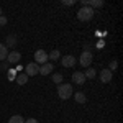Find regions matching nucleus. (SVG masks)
<instances>
[{
    "mask_svg": "<svg viewBox=\"0 0 123 123\" xmlns=\"http://www.w3.org/2000/svg\"><path fill=\"white\" fill-rule=\"evenodd\" d=\"M8 123H25V120H23L21 115H13V117L8 120Z\"/></svg>",
    "mask_w": 123,
    "mask_h": 123,
    "instance_id": "16",
    "label": "nucleus"
},
{
    "mask_svg": "<svg viewBox=\"0 0 123 123\" xmlns=\"http://www.w3.org/2000/svg\"><path fill=\"white\" fill-rule=\"evenodd\" d=\"M0 17H2V8H0Z\"/></svg>",
    "mask_w": 123,
    "mask_h": 123,
    "instance_id": "25",
    "label": "nucleus"
},
{
    "mask_svg": "<svg viewBox=\"0 0 123 123\" xmlns=\"http://www.w3.org/2000/svg\"><path fill=\"white\" fill-rule=\"evenodd\" d=\"M72 85L71 84H59L57 85V95H59V98L61 100H67V98H71L72 97Z\"/></svg>",
    "mask_w": 123,
    "mask_h": 123,
    "instance_id": "1",
    "label": "nucleus"
},
{
    "mask_svg": "<svg viewBox=\"0 0 123 123\" xmlns=\"http://www.w3.org/2000/svg\"><path fill=\"white\" fill-rule=\"evenodd\" d=\"M94 10L90 8V7H82V8H79L77 12V20H80V21H89V20L94 18Z\"/></svg>",
    "mask_w": 123,
    "mask_h": 123,
    "instance_id": "2",
    "label": "nucleus"
},
{
    "mask_svg": "<svg viewBox=\"0 0 123 123\" xmlns=\"http://www.w3.org/2000/svg\"><path fill=\"white\" fill-rule=\"evenodd\" d=\"M76 57L71 56V54H66V56H62V59H61V64L64 67H74L76 66Z\"/></svg>",
    "mask_w": 123,
    "mask_h": 123,
    "instance_id": "6",
    "label": "nucleus"
},
{
    "mask_svg": "<svg viewBox=\"0 0 123 123\" xmlns=\"http://www.w3.org/2000/svg\"><path fill=\"white\" fill-rule=\"evenodd\" d=\"M72 79H74V84H77V85H82L85 82L84 72H79V71H76V72L72 74Z\"/></svg>",
    "mask_w": 123,
    "mask_h": 123,
    "instance_id": "10",
    "label": "nucleus"
},
{
    "mask_svg": "<svg viewBox=\"0 0 123 123\" xmlns=\"http://www.w3.org/2000/svg\"><path fill=\"white\" fill-rule=\"evenodd\" d=\"M7 56H8V49H7L5 44H2V43H0V61H5Z\"/></svg>",
    "mask_w": 123,
    "mask_h": 123,
    "instance_id": "14",
    "label": "nucleus"
},
{
    "mask_svg": "<svg viewBox=\"0 0 123 123\" xmlns=\"http://www.w3.org/2000/svg\"><path fill=\"white\" fill-rule=\"evenodd\" d=\"M25 74L28 77H33V76H38L39 74V66L36 62H30L25 66Z\"/></svg>",
    "mask_w": 123,
    "mask_h": 123,
    "instance_id": "4",
    "label": "nucleus"
},
{
    "mask_svg": "<svg viewBox=\"0 0 123 123\" xmlns=\"http://www.w3.org/2000/svg\"><path fill=\"white\" fill-rule=\"evenodd\" d=\"M84 76H85V79H94V77L97 76V71H95L94 67H87L85 72H84Z\"/></svg>",
    "mask_w": 123,
    "mask_h": 123,
    "instance_id": "13",
    "label": "nucleus"
},
{
    "mask_svg": "<svg viewBox=\"0 0 123 123\" xmlns=\"http://www.w3.org/2000/svg\"><path fill=\"white\" fill-rule=\"evenodd\" d=\"M74 100H76L77 104H85L87 102V97H85L84 92H76L74 94Z\"/></svg>",
    "mask_w": 123,
    "mask_h": 123,
    "instance_id": "11",
    "label": "nucleus"
},
{
    "mask_svg": "<svg viewBox=\"0 0 123 123\" xmlns=\"http://www.w3.org/2000/svg\"><path fill=\"white\" fill-rule=\"evenodd\" d=\"M7 67H8V62H7V61H5V62H2V64H0V69H2V71H5V69H7Z\"/></svg>",
    "mask_w": 123,
    "mask_h": 123,
    "instance_id": "24",
    "label": "nucleus"
},
{
    "mask_svg": "<svg viewBox=\"0 0 123 123\" xmlns=\"http://www.w3.org/2000/svg\"><path fill=\"white\" fill-rule=\"evenodd\" d=\"M110 80H112V72H110L108 69H102V71H100V82L108 84Z\"/></svg>",
    "mask_w": 123,
    "mask_h": 123,
    "instance_id": "9",
    "label": "nucleus"
},
{
    "mask_svg": "<svg viewBox=\"0 0 123 123\" xmlns=\"http://www.w3.org/2000/svg\"><path fill=\"white\" fill-rule=\"evenodd\" d=\"M25 123H38V120H36V118H26Z\"/></svg>",
    "mask_w": 123,
    "mask_h": 123,
    "instance_id": "23",
    "label": "nucleus"
},
{
    "mask_svg": "<svg viewBox=\"0 0 123 123\" xmlns=\"http://www.w3.org/2000/svg\"><path fill=\"white\" fill-rule=\"evenodd\" d=\"M8 79L10 80H15L17 79V71L15 69H8Z\"/></svg>",
    "mask_w": 123,
    "mask_h": 123,
    "instance_id": "19",
    "label": "nucleus"
},
{
    "mask_svg": "<svg viewBox=\"0 0 123 123\" xmlns=\"http://www.w3.org/2000/svg\"><path fill=\"white\" fill-rule=\"evenodd\" d=\"M61 3H62V5H74L76 0H61Z\"/></svg>",
    "mask_w": 123,
    "mask_h": 123,
    "instance_id": "21",
    "label": "nucleus"
},
{
    "mask_svg": "<svg viewBox=\"0 0 123 123\" xmlns=\"http://www.w3.org/2000/svg\"><path fill=\"white\" fill-rule=\"evenodd\" d=\"M17 84H20V85H25L26 82H28V76L26 74H23V72H20V74H17Z\"/></svg>",
    "mask_w": 123,
    "mask_h": 123,
    "instance_id": "12",
    "label": "nucleus"
},
{
    "mask_svg": "<svg viewBox=\"0 0 123 123\" xmlns=\"http://www.w3.org/2000/svg\"><path fill=\"white\" fill-rule=\"evenodd\" d=\"M53 69H54V66H53L51 62H44V64L39 66V74H41V76H49V74L53 72Z\"/></svg>",
    "mask_w": 123,
    "mask_h": 123,
    "instance_id": "8",
    "label": "nucleus"
},
{
    "mask_svg": "<svg viewBox=\"0 0 123 123\" xmlns=\"http://www.w3.org/2000/svg\"><path fill=\"white\" fill-rule=\"evenodd\" d=\"M62 79H64V77H62V74H59V72H56V74H53V82H54V84H62Z\"/></svg>",
    "mask_w": 123,
    "mask_h": 123,
    "instance_id": "17",
    "label": "nucleus"
},
{
    "mask_svg": "<svg viewBox=\"0 0 123 123\" xmlns=\"http://www.w3.org/2000/svg\"><path fill=\"white\" fill-rule=\"evenodd\" d=\"M20 59H21V53H18V51H12V53H8V56H7V62L8 64H17Z\"/></svg>",
    "mask_w": 123,
    "mask_h": 123,
    "instance_id": "7",
    "label": "nucleus"
},
{
    "mask_svg": "<svg viewBox=\"0 0 123 123\" xmlns=\"http://www.w3.org/2000/svg\"><path fill=\"white\" fill-rule=\"evenodd\" d=\"M3 25H7V18L2 15V17H0V26H3Z\"/></svg>",
    "mask_w": 123,
    "mask_h": 123,
    "instance_id": "22",
    "label": "nucleus"
},
{
    "mask_svg": "<svg viewBox=\"0 0 123 123\" xmlns=\"http://www.w3.org/2000/svg\"><path fill=\"white\" fill-rule=\"evenodd\" d=\"M15 44H17V36H15V35H8V36H7V46L13 48Z\"/></svg>",
    "mask_w": 123,
    "mask_h": 123,
    "instance_id": "15",
    "label": "nucleus"
},
{
    "mask_svg": "<svg viewBox=\"0 0 123 123\" xmlns=\"http://www.w3.org/2000/svg\"><path fill=\"white\" fill-rule=\"evenodd\" d=\"M92 59H94V54H92L89 49H85L84 53L80 54V57H79V64H80L82 67H85V69H87V67L92 64Z\"/></svg>",
    "mask_w": 123,
    "mask_h": 123,
    "instance_id": "3",
    "label": "nucleus"
},
{
    "mask_svg": "<svg viewBox=\"0 0 123 123\" xmlns=\"http://www.w3.org/2000/svg\"><path fill=\"white\" fill-rule=\"evenodd\" d=\"M117 67H118V62H117V61H112V62H110V69H108V71L112 72V71H115Z\"/></svg>",
    "mask_w": 123,
    "mask_h": 123,
    "instance_id": "20",
    "label": "nucleus"
},
{
    "mask_svg": "<svg viewBox=\"0 0 123 123\" xmlns=\"http://www.w3.org/2000/svg\"><path fill=\"white\" fill-rule=\"evenodd\" d=\"M35 62L36 64H44V62H48V53L44 49H38L35 53Z\"/></svg>",
    "mask_w": 123,
    "mask_h": 123,
    "instance_id": "5",
    "label": "nucleus"
},
{
    "mask_svg": "<svg viewBox=\"0 0 123 123\" xmlns=\"http://www.w3.org/2000/svg\"><path fill=\"white\" fill-rule=\"evenodd\" d=\"M48 57H49L51 61H56V59H59V51H57V49H54V51H51V53L48 54Z\"/></svg>",
    "mask_w": 123,
    "mask_h": 123,
    "instance_id": "18",
    "label": "nucleus"
}]
</instances>
